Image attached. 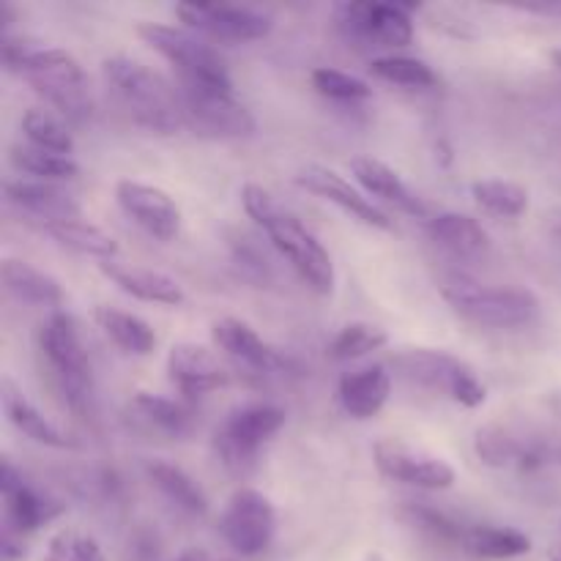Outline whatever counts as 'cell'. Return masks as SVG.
Listing matches in <instances>:
<instances>
[{
	"instance_id": "20",
	"label": "cell",
	"mask_w": 561,
	"mask_h": 561,
	"mask_svg": "<svg viewBox=\"0 0 561 561\" xmlns=\"http://www.w3.org/2000/svg\"><path fill=\"white\" fill-rule=\"evenodd\" d=\"M99 272H102L110 283L118 285L124 294L135 296V299L140 301H151V305L162 307H179L186 301V294L184 288H181L179 279H173L164 272H157V268L104 261L99 263Z\"/></svg>"
},
{
	"instance_id": "8",
	"label": "cell",
	"mask_w": 561,
	"mask_h": 561,
	"mask_svg": "<svg viewBox=\"0 0 561 561\" xmlns=\"http://www.w3.org/2000/svg\"><path fill=\"white\" fill-rule=\"evenodd\" d=\"M285 409L274 403H244L230 411L214 433V449L233 474H247L255 466L257 453L285 427Z\"/></svg>"
},
{
	"instance_id": "28",
	"label": "cell",
	"mask_w": 561,
	"mask_h": 561,
	"mask_svg": "<svg viewBox=\"0 0 561 561\" xmlns=\"http://www.w3.org/2000/svg\"><path fill=\"white\" fill-rule=\"evenodd\" d=\"M460 551L477 561H507L526 557L531 551V537L513 529V526L477 524L466 526Z\"/></svg>"
},
{
	"instance_id": "5",
	"label": "cell",
	"mask_w": 561,
	"mask_h": 561,
	"mask_svg": "<svg viewBox=\"0 0 561 561\" xmlns=\"http://www.w3.org/2000/svg\"><path fill=\"white\" fill-rule=\"evenodd\" d=\"M38 348L58 381L66 405L75 414H93V373L88 359L85 343H82L80 327L75 316L66 310H55L44 318L38 329Z\"/></svg>"
},
{
	"instance_id": "12",
	"label": "cell",
	"mask_w": 561,
	"mask_h": 561,
	"mask_svg": "<svg viewBox=\"0 0 561 561\" xmlns=\"http://www.w3.org/2000/svg\"><path fill=\"white\" fill-rule=\"evenodd\" d=\"M373 460L376 469L392 482L425 488V491H447L455 485V469L447 460L403 438H378L373 444Z\"/></svg>"
},
{
	"instance_id": "36",
	"label": "cell",
	"mask_w": 561,
	"mask_h": 561,
	"mask_svg": "<svg viewBox=\"0 0 561 561\" xmlns=\"http://www.w3.org/2000/svg\"><path fill=\"white\" fill-rule=\"evenodd\" d=\"M370 71L383 82H394L403 88H436L438 75L425 60L411 55H381L370 60Z\"/></svg>"
},
{
	"instance_id": "3",
	"label": "cell",
	"mask_w": 561,
	"mask_h": 561,
	"mask_svg": "<svg viewBox=\"0 0 561 561\" xmlns=\"http://www.w3.org/2000/svg\"><path fill=\"white\" fill-rule=\"evenodd\" d=\"M102 75L137 126L153 135H175L184 126L179 88L151 66L129 55H110L102 60Z\"/></svg>"
},
{
	"instance_id": "11",
	"label": "cell",
	"mask_w": 561,
	"mask_h": 561,
	"mask_svg": "<svg viewBox=\"0 0 561 561\" xmlns=\"http://www.w3.org/2000/svg\"><path fill=\"white\" fill-rule=\"evenodd\" d=\"M219 531L239 557H261L263 551H268L277 531V513H274L272 499L263 496L255 488H239L225 504Z\"/></svg>"
},
{
	"instance_id": "14",
	"label": "cell",
	"mask_w": 561,
	"mask_h": 561,
	"mask_svg": "<svg viewBox=\"0 0 561 561\" xmlns=\"http://www.w3.org/2000/svg\"><path fill=\"white\" fill-rule=\"evenodd\" d=\"M0 493L5 504V526L16 535H27V531L53 524L66 510L58 499L31 485L25 474L11 463V458L0 460Z\"/></svg>"
},
{
	"instance_id": "15",
	"label": "cell",
	"mask_w": 561,
	"mask_h": 561,
	"mask_svg": "<svg viewBox=\"0 0 561 561\" xmlns=\"http://www.w3.org/2000/svg\"><path fill=\"white\" fill-rule=\"evenodd\" d=\"M121 211L159 241H173L181 233V208L173 197L153 184L124 179L115 186Z\"/></svg>"
},
{
	"instance_id": "1",
	"label": "cell",
	"mask_w": 561,
	"mask_h": 561,
	"mask_svg": "<svg viewBox=\"0 0 561 561\" xmlns=\"http://www.w3.org/2000/svg\"><path fill=\"white\" fill-rule=\"evenodd\" d=\"M3 66L25 77L33 91L60 115L66 124H85L93 115V96L85 69L64 47H53L33 36H3Z\"/></svg>"
},
{
	"instance_id": "42",
	"label": "cell",
	"mask_w": 561,
	"mask_h": 561,
	"mask_svg": "<svg viewBox=\"0 0 561 561\" xmlns=\"http://www.w3.org/2000/svg\"><path fill=\"white\" fill-rule=\"evenodd\" d=\"M173 561H230V559L206 551V548H186V551L179 553Z\"/></svg>"
},
{
	"instance_id": "9",
	"label": "cell",
	"mask_w": 561,
	"mask_h": 561,
	"mask_svg": "<svg viewBox=\"0 0 561 561\" xmlns=\"http://www.w3.org/2000/svg\"><path fill=\"white\" fill-rule=\"evenodd\" d=\"M414 9L420 5L356 0V3L337 5L334 25L340 36L354 47L403 49L414 42V20H411Z\"/></svg>"
},
{
	"instance_id": "44",
	"label": "cell",
	"mask_w": 561,
	"mask_h": 561,
	"mask_svg": "<svg viewBox=\"0 0 561 561\" xmlns=\"http://www.w3.org/2000/svg\"><path fill=\"white\" fill-rule=\"evenodd\" d=\"M551 58H553V64H557L559 69H561V47H559V49H553V53H551Z\"/></svg>"
},
{
	"instance_id": "16",
	"label": "cell",
	"mask_w": 561,
	"mask_h": 561,
	"mask_svg": "<svg viewBox=\"0 0 561 561\" xmlns=\"http://www.w3.org/2000/svg\"><path fill=\"white\" fill-rule=\"evenodd\" d=\"M296 184L301 190L312 192V195L323 197V201L334 203V206L343 208L345 214H351L359 222L370 225L378 230H392L394 222L389 219V214L383 208H378L365 192H359L356 186H351V181H345L337 170L323 168V164H307L296 173Z\"/></svg>"
},
{
	"instance_id": "39",
	"label": "cell",
	"mask_w": 561,
	"mask_h": 561,
	"mask_svg": "<svg viewBox=\"0 0 561 561\" xmlns=\"http://www.w3.org/2000/svg\"><path fill=\"white\" fill-rule=\"evenodd\" d=\"M403 515H409L411 524L433 531V535L442 537V540H453V542H458V546H460V540H463L466 526L458 524V520H455L449 513H444V510L431 507V504H405Z\"/></svg>"
},
{
	"instance_id": "18",
	"label": "cell",
	"mask_w": 561,
	"mask_h": 561,
	"mask_svg": "<svg viewBox=\"0 0 561 561\" xmlns=\"http://www.w3.org/2000/svg\"><path fill=\"white\" fill-rule=\"evenodd\" d=\"M211 337L233 362L255 373H277L288 362L274 345H268L255 329L241 318H219L211 327Z\"/></svg>"
},
{
	"instance_id": "23",
	"label": "cell",
	"mask_w": 561,
	"mask_h": 561,
	"mask_svg": "<svg viewBox=\"0 0 561 561\" xmlns=\"http://www.w3.org/2000/svg\"><path fill=\"white\" fill-rule=\"evenodd\" d=\"M126 414L140 431L164 438H186L195 431V416L184 403L164 394L137 392L126 405Z\"/></svg>"
},
{
	"instance_id": "25",
	"label": "cell",
	"mask_w": 561,
	"mask_h": 561,
	"mask_svg": "<svg viewBox=\"0 0 561 561\" xmlns=\"http://www.w3.org/2000/svg\"><path fill=\"white\" fill-rule=\"evenodd\" d=\"M474 453L482 463L493 469H535L546 460L542 449L537 444H529L526 438H518L513 431L502 425H485L474 436Z\"/></svg>"
},
{
	"instance_id": "7",
	"label": "cell",
	"mask_w": 561,
	"mask_h": 561,
	"mask_svg": "<svg viewBox=\"0 0 561 561\" xmlns=\"http://www.w3.org/2000/svg\"><path fill=\"white\" fill-rule=\"evenodd\" d=\"M394 370L411 383L442 392L460 403L463 409H480L488 400L485 383L477 378L474 367L466 365L460 356L442 348H403L392 356Z\"/></svg>"
},
{
	"instance_id": "40",
	"label": "cell",
	"mask_w": 561,
	"mask_h": 561,
	"mask_svg": "<svg viewBox=\"0 0 561 561\" xmlns=\"http://www.w3.org/2000/svg\"><path fill=\"white\" fill-rule=\"evenodd\" d=\"M0 557L3 561H16L25 557V546H22V535L5 526L3 537H0Z\"/></svg>"
},
{
	"instance_id": "17",
	"label": "cell",
	"mask_w": 561,
	"mask_h": 561,
	"mask_svg": "<svg viewBox=\"0 0 561 561\" xmlns=\"http://www.w3.org/2000/svg\"><path fill=\"white\" fill-rule=\"evenodd\" d=\"M5 201L20 211L36 217L42 225L64 222V219H82V206L75 192L36 179L5 181Z\"/></svg>"
},
{
	"instance_id": "32",
	"label": "cell",
	"mask_w": 561,
	"mask_h": 561,
	"mask_svg": "<svg viewBox=\"0 0 561 561\" xmlns=\"http://www.w3.org/2000/svg\"><path fill=\"white\" fill-rule=\"evenodd\" d=\"M22 135H25L27 146L44 148V151L64 153V157H71L75 151V135L55 110L27 107L22 115Z\"/></svg>"
},
{
	"instance_id": "41",
	"label": "cell",
	"mask_w": 561,
	"mask_h": 561,
	"mask_svg": "<svg viewBox=\"0 0 561 561\" xmlns=\"http://www.w3.org/2000/svg\"><path fill=\"white\" fill-rule=\"evenodd\" d=\"M515 9L526 11V14H540L561 20V0H535V3H515Z\"/></svg>"
},
{
	"instance_id": "29",
	"label": "cell",
	"mask_w": 561,
	"mask_h": 561,
	"mask_svg": "<svg viewBox=\"0 0 561 561\" xmlns=\"http://www.w3.org/2000/svg\"><path fill=\"white\" fill-rule=\"evenodd\" d=\"M93 321L102 329L104 337L113 340L124 354L148 356L157 348V332H153V327L148 321H142L140 316H135V312L99 305L93 310Z\"/></svg>"
},
{
	"instance_id": "31",
	"label": "cell",
	"mask_w": 561,
	"mask_h": 561,
	"mask_svg": "<svg viewBox=\"0 0 561 561\" xmlns=\"http://www.w3.org/2000/svg\"><path fill=\"white\" fill-rule=\"evenodd\" d=\"M42 230L47 236H53L60 247L77 252V255L85 257H99V261H115V255L121 252L118 241L102 230L99 225L85 222V219H64V222H49L42 225Z\"/></svg>"
},
{
	"instance_id": "13",
	"label": "cell",
	"mask_w": 561,
	"mask_h": 561,
	"mask_svg": "<svg viewBox=\"0 0 561 561\" xmlns=\"http://www.w3.org/2000/svg\"><path fill=\"white\" fill-rule=\"evenodd\" d=\"M175 14L190 31L206 33L219 42H257L274 31V20L266 11L250 5H211V3H179Z\"/></svg>"
},
{
	"instance_id": "2",
	"label": "cell",
	"mask_w": 561,
	"mask_h": 561,
	"mask_svg": "<svg viewBox=\"0 0 561 561\" xmlns=\"http://www.w3.org/2000/svg\"><path fill=\"white\" fill-rule=\"evenodd\" d=\"M241 206L250 214L252 222L266 233L274 250L288 257L301 279L310 285L316 294L329 296L334 290V263L327 247L321 244L316 233L296 217L294 211L283 206L277 197L261 184L241 186Z\"/></svg>"
},
{
	"instance_id": "10",
	"label": "cell",
	"mask_w": 561,
	"mask_h": 561,
	"mask_svg": "<svg viewBox=\"0 0 561 561\" xmlns=\"http://www.w3.org/2000/svg\"><path fill=\"white\" fill-rule=\"evenodd\" d=\"M184 126L208 140H236L255 131V115L236 99L233 91L179 85Z\"/></svg>"
},
{
	"instance_id": "37",
	"label": "cell",
	"mask_w": 561,
	"mask_h": 561,
	"mask_svg": "<svg viewBox=\"0 0 561 561\" xmlns=\"http://www.w3.org/2000/svg\"><path fill=\"white\" fill-rule=\"evenodd\" d=\"M312 88H316L321 96L337 99V102H362L373 93V88L367 85L362 77L348 75L343 69H334V66H318L310 75Z\"/></svg>"
},
{
	"instance_id": "6",
	"label": "cell",
	"mask_w": 561,
	"mask_h": 561,
	"mask_svg": "<svg viewBox=\"0 0 561 561\" xmlns=\"http://www.w3.org/2000/svg\"><path fill=\"white\" fill-rule=\"evenodd\" d=\"M137 36L157 49L179 75V85L186 88H217L233 91V80L225 58L206 38L195 36L190 27L162 25V22H140Z\"/></svg>"
},
{
	"instance_id": "26",
	"label": "cell",
	"mask_w": 561,
	"mask_h": 561,
	"mask_svg": "<svg viewBox=\"0 0 561 561\" xmlns=\"http://www.w3.org/2000/svg\"><path fill=\"white\" fill-rule=\"evenodd\" d=\"M3 409L11 425H14L20 433H25L27 438H33L36 444H44V447L49 449L80 447L69 433H64L58 425H53V422H49L47 416H44L42 411L25 398V392L14 387L11 378H3Z\"/></svg>"
},
{
	"instance_id": "4",
	"label": "cell",
	"mask_w": 561,
	"mask_h": 561,
	"mask_svg": "<svg viewBox=\"0 0 561 561\" xmlns=\"http://www.w3.org/2000/svg\"><path fill=\"white\" fill-rule=\"evenodd\" d=\"M444 301L466 321L477 327L515 329L529 327L540 316V299L529 288L515 285H485L469 274L453 272L438 283Z\"/></svg>"
},
{
	"instance_id": "24",
	"label": "cell",
	"mask_w": 561,
	"mask_h": 561,
	"mask_svg": "<svg viewBox=\"0 0 561 561\" xmlns=\"http://www.w3.org/2000/svg\"><path fill=\"white\" fill-rule=\"evenodd\" d=\"M425 228L427 236H431L442 250L460 257V261H474V257H482L491 250V236H488V230L482 228L474 217H469V214H433L425 222Z\"/></svg>"
},
{
	"instance_id": "21",
	"label": "cell",
	"mask_w": 561,
	"mask_h": 561,
	"mask_svg": "<svg viewBox=\"0 0 561 561\" xmlns=\"http://www.w3.org/2000/svg\"><path fill=\"white\" fill-rule=\"evenodd\" d=\"M351 173H354V179L359 181V186L367 192V195L381 197V201L392 203V206H398L400 211L411 214V217L431 219V214H427V203L422 201L416 192H411V186L400 179L398 170L389 168V164L381 162V159L376 157L351 159Z\"/></svg>"
},
{
	"instance_id": "19",
	"label": "cell",
	"mask_w": 561,
	"mask_h": 561,
	"mask_svg": "<svg viewBox=\"0 0 561 561\" xmlns=\"http://www.w3.org/2000/svg\"><path fill=\"white\" fill-rule=\"evenodd\" d=\"M168 376L184 394H208L230 381V373L208 348L197 343H179L168 354Z\"/></svg>"
},
{
	"instance_id": "45",
	"label": "cell",
	"mask_w": 561,
	"mask_h": 561,
	"mask_svg": "<svg viewBox=\"0 0 561 561\" xmlns=\"http://www.w3.org/2000/svg\"><path fill=\"white\" fill-rule=\"evenodd\" d=\"M557 460H559V463H561V447L557 449Z\"/></svg>"
},
{
	"instance_id": "22",
	"label": "cell",
	"mask_w": 561,
	"mask_h": 561,
	"mask_svg": "<svg viewBox=\"0 0 561 561\" xmlns=\"http://www.w3.org/2000/svg\"><path fill=\"white\" fill-rule=\"evenodd\" d=\"M389 394H392V376L383 365L359 367V370L343 373L337 383V398L345 414L354 420H373L383 411Z\"/></svg>"
},
{
	"instance_id": "34",
	"label": "cell",
	"mask_w": 561,
	"mask_h": 561,
	"mask_svg": "<svg viewBox=\"0 0 561 561\" xmlns=\"http://www.w3.org/2000/svg\"><path fill=\"white\" fill-rule=\"evenodd\" d=\"M471 195L480 203L485 211L496 214V217L515 219L520 214L529 211V190L515 181L504 179H482L471 184Z\"/></svg>"
},
{
	"instance_id": "27",
	"label": "cell",
	"mask_w": 561,
	"mask_h": 561,
	"mask_svg": "<svg viewBox=\"0 0 561 561\" xmlns=\"http://www.w3.org/2000/svg\"><path fill=\"white\" fill-rule=\"evenodd\" d=\"M0 277H3V288L14 296L16 301L36 307H58L64 305V288L53 274L42 272L33 263L22 261V257H5L0 263Z\"/></svg>"
},
{
	"instance_id": "33",
	"label": "cell",
	"mask_w": 561,
	"mask_h": 561,
	"mask_svg": "<svg viewBox=\"0 0 561 561\" xmlns=\"http://www.w3.org/2000/svg\"><path fill=\"white\" fill-rule=\"evenodd\" d=\"M9 159L22 175L36 181H53V184H58V181H69L80 175V164L71 157L44 151V148L27 146V142L25 146H11Z\"/></svg>"
},
{
	"instance_id": "38",
	"label": "cell",
	"mask_w": 561,
	"mask_h": 561,
	"mask_svg": "<svg viewBox=\"0 0 561 561\" xmlns=\"http://www.w3.org/2000/svg\"><path fill=\"white\" fill-rule=\"evenodd\" d=\"M44 561H102V548L91 535L64 529L49 540Z\"/></svg>"
},
{
	"instance_id": "35",
	"label": "cell",
	"mask_w": 561,
	"mask_h": 561,
	"mask_svg": "<svg viewBox=\"0 0 561 561\" xmlns=\"http://www.w3.org/2000/svg\"><path fill=\"white\" fill-rule=\"evenodd\" d=\"M387 343H389L387 329L367 321H354L334 334L327 354L329 359L334 362H351V359H359V356L373 354V351H381Z\"/></svg>"
},
{
	"instance_id": "43",
	"label": "cell",
	"mask_w": 561,
	"mask_h": 561,
	"mask_svg": "<svg viewBox=\"0 0 561 561\" xmlns=\"http://www.w3.org/2000/svg\"><path fill=\"white\" fill-rule=\"evenodd\" d=\"M548 561H561V542H559V546H553L551 551H548Z\"/></svg>"
},
{
	"instance_id": "30",
	"label": "cell",
	"mask_w": 561,
	"mask_h": 561,
	"mask_svg": "<svg viewBox=\"0 0 561 561\" xmlns=\"http://www.w3.org/2000/svg\"><path fill=\"white\" fill-rule=\"evenodd\" d=\"M148 480L153 482L159 493L175 507L184 510L190 515H206L208 513V496L203 491L201 482L184 471L181 466L170 463V460H148L146 463Z\"/></svg>"
}]
</instances>
